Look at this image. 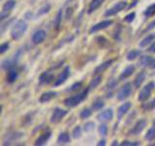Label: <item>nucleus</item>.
<instances>
[{
    "mask_svg": "<svg viewBox=\"0 0 155 146\" xmlns=\"http://www.w3.org/2000/svg\"><path fill=\"white\" fill-rule=\"evenodd\" d=\"M89 91H90L89 88H86L85 90L79 92V94L67 97V99H64V104L67 107H69V108H74V107L80 105L82 101H84L87 99Z\"/></svg>",
    "mask_w": 155,
    "mask_h": 146,
    "instance_id": "f257e3e1",
    "label": "nucleus"
},
{
    "mask_svg": "<svg viewBox=\"0 0 155 146\" xmlns=\"http://www.w3.org/2000/svg\"><path fill=\"white\" fill-rule=\"evenodd\" d=\"M28 28V26L25 21L23 19H18L13 24L12 29H11V37L13 40H19L24 34H25L26 30Z\"/></svg>",
    "mask_w": 155,
    "mask_h": 146,
    "instance_id": "f03ea898",
    "label": "nucleus"
},
{
    "mask_svg": "<svg viewBox=\"0 0 155 146\" xmlns=\"http://www.w3.org/2000/svg\"><path fill=\"white\" fill-rule=\"evenodd\" d=\"M22 49H18V50L12 56V57L10 58H6V60H4L2 62H1V67L2 69L4 70H9L11 69L13 67H17L18 62H19V60L21 58V56H22Z\"/></svg>",
    "mask_w": 155,
    "mask_h": 146,
    "instance_id": "7ed1b4c3",
    "label": "nucleus"
},
{
    "mask_svg": "<svg viewBox=\"0 0 155 146\" xmlns=\"http://www.w3.org/2000/svg\"><path fill=\"white\" fill-rule=\"evenodd\" d=\"M155 89V83L154 82H149L147 85H145L142 90H140V94L138 96V100L140 102H144L147 100L150 96H151L152 91Z\"/></svg>",
    "mask_w": 155,
    "mask_h": 146,
    "instance_id": "20e7f679",
    "label": "nucleus"
},
{
    "mask_svg": "<svg viewBox=\"0 0 155 146\" xmlns=\"http://www.w3.org/2000/svg\"><path fill=\"white\" fill-rule=\"evenodd\" d=\"M126 8H127V2H126V1H119L117 3H115L114 6H111L110 9L107 10V11L105 12V14H104V16L105 17L114 16V15L122 12L123 10H125Z\"/></svg>",
    "mask_w": 155,
    "mask_h": 146,
    "instance_id": "39448f33",
    "label": "nucleus"
},
{
    "mask_svg": "<svg viewBox=\"0 0 155 146\" xmlns=\"http://www.w3.org/2000/svg\"><path fill=\"white\" fill-rule=\"evenodd\" d=\"M15 6H16V0H8V1L4 3L2 11L0 13V21H1V23L4 22L6 19H8Z\"/></svg>",
    "mask_w": 155,
    "mask_h": 146,
    "instance_id": "423d86ee",
    "label": "nucleus"
},
{
    "mask_svg": "<svg viewBox=\"0 0 155 146\" xmlns=\"http://www.w3.org/2000/svg\"><path fill=\"white\" fill-rule=\"evenodd\" d=\"M23 136L24 133H22V131H11V133H8L4 136L3 145H11L14 142L22 138Z\"/></svg>",
    "mask_w": 155,
    "mask_h": 146,
    "instance_id": "0eeeda50",
    "label": "nucleus"
},
{
    "mask_svg": "<svg viewBox=\"0 0 155 146\" xmlns=\"http://www.w3.org/2000/svg\"><path fill=\"white\" fill-rule=\"evenodd\" d=\"M68 114V111L65 110V109H62L60 107H55L54 109H53L52 113H51V124H57L61 122L63 119L65 118V116Z\"/></svg>",
    "mask_w": 155,
    "mask_h": 146,
    "instance_id": "6e6552de",
    "label": "nucleus"
},
{
    "mask_svg": "<svg viewBox=\"0 0 155 146\" xmlns=\"http://www.w3.org/2000/svg\"><path fill=\"white\" fill-rule=\"evenodd\" d=\"M131 94H132V84L131 83H126V84H124V86H122L119 89L117 95H116V97H117L118 100L123 101L127 99L131 96Z\"/></svg>",
    "mask_w": 155,
    "mask_h": 146,
    "instance_id": "1a4fd4ad",
    "label": "nucleus"
},
{
    "mask_svg": "<svg viewBox=\"0 0 155 146\" xmlns=\"http://www.w3.org/2000/svg\"><path fill=\"white\" fill-rule=\"evenodd\" d=\"M70 72H71V69L69 66H66L64 69H63L60 73L59 75L57 76V78L54 80V83H53V86L54 87H58L62 84H64L66 82V80L69 78L70 76Z\"/></svg>",
    "mask_w": 155,
    "mask_h": 146,
    "instance_id": "9d476101",
    "label": "nucleus"
},
{
    "mask_svg": "<svg viewBox=\"0 0 155 146\" xmlns=\"http://www.w3.org/2000/svg\"><path fill=\"white\" fill-rule=\"evenodd\" d=\"M114 23V22L111 19H105V21H102L95 23L94 26H92L89 29V33H95V32H98L100 30H103V29L108 28L109 26H110L111 24Z\"/></svg>",
    "mask_w": 155,
    "mask_h": 146,
    "instance_id": "9b49d317",
    "label": "nucleus"
},
{
    "mask_svg": "<svg viewBox=\"0 0 155 146\" xmlns=\"http://www.w3.org/2000/svg\"><path fill=\"white\" fill-rule=\"evenodd\" d=\"M147 122L145 119H140L137 121V123L134 125V127L130 130L128 134L130 135H138L144 130V128L147 127Z\"/></svg>",
    "mask_w": 155,
    "mask_h": 146,
    "instance_id": "f8f14e48",
    "label": "nucleus"
},
{
    "mask_svg": "<svg viewBox=\"0 0 155 146\" xmlns=\"http://www.w3.org/2000/svg\"><path fill=\"white\" fill-rule=\"evenodd\" d=\"M47 38V32L44 29H38L32 35V42L35 45H39V44L43 43Z\"/></svg>",
    "mask_w": 155,
    "mask_h": 146,
    "instance_id": "ddd939ff",
    "label": "nucleus"
},
{
    "mask_svg": "<svg viewBox=\"0 0 155 146\" xmlns=\"http://www.w3.org/2000/svg\"><path fill=\"white\" fill-rule=\"evenodd\" d=\"M51 137V130H48L38 136L35 140V142H34V144H35L36 146H43V145L47 144V142L50 140Z\"/></svg>",
    "mask_w": 155,
    "mask_h": 146,
    "instance_id": "4468645a",
    "label": "nucleus"
},
{
    "mask_svg": "<svg viewBox=\"0 0 155 146\" xmlns=\"http://www.w3.org/2000/svg\"><path fill=\"white\" fill-rule=\"evenodd\" d=\"M54 80V74L51 71H45L39 77V83L41 85H48Z\"/></svg>",
    "mask_w": 155,
    "mask_h": 146,
    "instance_id": "2eb2a0df",
    "label": "nucleus"
},
{
    "mask_svg": "<svg viewBox=\"0 0 155 146\" xmlns=\"http://www.w3.org/2000/svg\"><path fill=\"white\" fill-rule=\"evenodd\" d=\"M114 118V110L111 108L106 109L104 111H102L101 113H99L97 115V119L102 122H108V121H111Z\"/></svg>",
    "mask_w": 155,
    "mask_h": 146,
    "instance_id": "dca6fc26",
    "label": "nucleus"
},
{
    "mask_svg": "<svg viewBox=\"0 0 155 146\" xmlns=\"http://www.w3.org/2000/svg\"><path fill=\"white\" fill-rule=\"evenodd\" d=\"M57 95H58V92H54V91L45 92L41 95L40 99H39V101H40L41 103H47V102L52 100L53 99H55V97L57 96Z\"/></svg>",
    "mask_w": 155,
    "mask_h": 146,
    "instance_id": "f3484780",
    "label": "nucleus"
},
{
    "mask_svg": "<svg viewBox=\"0 0 155 146\" xmlns=\"http://www.w3.org/2000/svg\"><path fill=\"white\" fill-rule=\"evenodd\" d=\"M18 75H19V70L17 67H13L11 69H9L8 73H7V77H6L7 83H9V84H13V83H15L18 80Z\"/></svg>",
    "mask_w": 155,
    "mask_h": 146,
    "instance_id": "a211bd4d",
    "label": "nucleus"
},
{
    "mask_svg": "<svg viewBox=\"0 0 155 146\" xmlns=\"http://www.w3.org/2000/svg\"><path fill=\"white\" fill-rule=\"evenodd\" d=\"M114 58H110V60L106 61L103 63H101L100 65H98L94 69V74L95 75H98V74H101V73H103L104 71H106L107 69H108L109 67L111 66V64L114 63Z\"/></svg>",
    "mask_w": 155,
    "mask_h": 146,
    "instance_id": "6ab92c4d",
    "label": "nucleus"
},
{
    "mask_svg": "<svg viewBox=\"0 0 155 146\" xmlns=\"http://www.w3.org/2000/svg\"><path fill=\"white\" fill-rule=\"evenodd\" d=\"M51 5L50 3H45L42 7H40L38 9V11L35 14L33 13V19L40 18V17L44 16V15L48 14V12L51 11Z\"/></svg>",
    "mask_w": 155,
    "mask_h": 146,
    "instance_id": "aec40b11",
    "label": "nucleus"
},
{
    "mask_svg": "<svg viewBox=\"0 0 155 146\" xmlns=\"http://www.w3.org/2000/svg\"><path fill=\"white\" fill-rule=\"evenodd\" d=\"M131 107H132V103L131 102H125V103L121 104L117 109V119L118 120L122 119L124 115L130 110Z\"/></svg>",
    "mask_w": 155,
    "mask_h": 146,
    "instance_id": "412c9836",
    "label": "nucleus"
},
{
    "mask_svg": "<svg viewBox=\"0 0 155 146\" xmlns=\"http://www.w3.org/2000/svg\"><path fill=\"white\" fill-rule=\"evenodd\" d=\"M134 72H135V66L133 64L127 66L122 72H121V74L119 75V80L127 79V78H129L130 76H132V74Z\"/></svg>",
    "mask_w": 155,
    "mask_h": 146,
    "instance_id": "4be33fe9",
    "label": "nucleus"
},
{
    "mask_svg": "<svg viewBox=\"0 0 155 146\" xmlns=\"http://www.w3.org/2000/svg\"><path fill=\"white\" fill-rule=\"evenodd\" d=\"M145 77H147V74H145L144 71H140V73H138L134 80V86L136 89H139V88L143 85V83L145 80Z\"/></svg>",
    "mask_w": 155,
    "mask_h": 146,
    "instance_id": "5701e85b",
    "label": "nucleus"
},
{
    "mask_svg": "<svg viewBox=\"0 0 155 146\" xmlns=\"http://www.w3.org/2000/svg\"><path fill=\"white\" fill-rule=\"evenodd\" d=\"M71 142V137H70V134L66 133V131H63L57 137V144H68Z\"/></svg>",
    "mask_w": 155,
    "mask_h": 146,
    "instance_id": "b1692460",
    "label": "nucleus"
},
{
    "mask_svg": "<svg viewBox=\"0 0 155 146\" xmlns=\"http://www.w3.org/2000/svg\"><path fill=\"white\" fill-rule=\"evenodd\" d=\"M62 15H63V9L61 8L59 11L57 12L56 16L54 18V21H53V28L55 30H59L60 26H61V23H62Z\"/></svg>",
    "mask_w": 155,
    "mask_h": 146,
    "instance_id": "393cba45",
    "label": "nucleus"
},
{
    "mask_svg": "<svg viewBox=\"0 0 155 146\" xmlns=\"http://www.w3.org/2000/svg\"><path fill=\"white\" fill-rule=\"evenodd\" d=\"M152 60H153V58L150 56H140L138 64L140 67H149Z\"/></svg>",
    "mask_w": 155,
    "mask_h": 146,
    "instance_id": "a878e982",
    "label": "nucleus"
},
{
    "mask_svg": "<svg viewBox=\"0 0 155 146\" xmlns=\"http://www.w3.org/2000/svg\"><path fill=\"white\" fill-rule=\"evenodd\" d=\"M105 0H91V2L89 4L88 7V14H92L98 9L102 4L104 3Z\"/></svg>",
    "mask_w": 155,
    "mask_h": 146,
    "instance_id": "bb28decb",
    "label": "nucleus"
},
{
    "mask_svg": "<svg viewBox=\"0 0 155 146\" xmlns=\"http://www.w3.org/2000/svg\"><path fill=\"white\" fill-rule=\"evenodd\" d=\"M155 40V34H149V35L145 36L142 41L140 42V48H143V47H147L149 44H151L153 41Z\"/></svg>",
    "mask_w": 155,
    "mask_h": 146,
    "instance_id": "cd10ccee",
    "label": "nucleus"
},
{
    "mask_svg": "<svg viewBox=\"0 0 155 146\" xmlns=\"http://www.w3.org/2000/svg\"><path fill=\"white\" fill-rule=\"evenodd\" d=\"M142 56V51L140 50H131L128 52V54L126 55V58H127L128 61H135L136 58Z\"/></svg>",
    "mask_w": 155,
    "mask_h": 146,
    "instance_id": "c85d7f7f",
    "label": "nucleus"
},
{
    "mask_svg": "<svg viewBox=\"0 0 155 146\" xmlns=\"http://www.w3.org/2000/svg\"><path fill=\"white\" fill-rule=\"evenodd\" d=\"M116 86H117V82H116L115 79H110L108 83H107V85H106V91H108V96H109L110 95V97L111 96L110 95L113 94V91L114 90V88H116Z\"/></svg>",
    "mask_w": 155,
    "mask_h": 146,
    "instance_id": "c756f323",
    "label": "nucleus"
},
{
    "mask_svg": "<svg viewBox=\"0 0 155 146\" xmlns=\"http://www.w3.org/2000/svg\"><path fill=\"white\" fill-rule=\"evenodd\" d=\"M104 106H105L104 100L101 99H97L93 101V103H92L91 109L93 111H98V110H101L102 108H104Z\"/></svg>",
    "mask_w": 155,
    "mask_h": 146,
    "instance_id": "7c9ffc66",
    "label": "nucleus"
},
{
    "mask_svg": "<svg viewBox=\"0 0 155 146\" xmlns=\"http://www.w3.org/2000/svg\"><path fill=\"white\" fill-rule=\"evenodd\" d=\"M102 82V76L101 75H97L96 77H94L93 79H92L89 83V86L88 88L90 90L92 89H96L97 87L100 85V83Z\"/></svg>",
    "mask_w": 155,
    "mask_h": 146,
    "instance_id": "2f4dec72",
    "label": "nucleus"
},
{
    "mask_svg": "<svg viewBox=\"0 0 155 146\" xmlns=\"http://www.w3.org/2000/svg\"><path fill=\"white\" fill-rule=\"evenodd\" d=\"M154 15H155V3L149 5L143 12V16L145 18H151L154 16Z\"/></svg>",
    "mask_w": 155,
    "mask_h": 146,
    "instance_id": "473e14b6",
    "label": "nucleus"
},
{
    "mask_svg": "<svg viewBox=\"0 0 155 146\" xmlns=\"http://www.w3.org/2000/svg\"><path fill=\"white\" fill-rule=\"evenodd\" d=\"M35 113H36V112H30V113L26 114L22 118V124L25 125V126L30 125L33 122V118H34V115H35Z\"/></svg>",
    "mask_w": 155,
    "mask_h": 146,
    "instance_id": "72a5a7b5",
    "label": "nucleus"
},
{
    "mask_svg": "<svg viewBox=\"0 0 155 146\" xmlns=\"http://www.w3.org/2000/svg\"><path fill=\"white\" fill-rule=\"evenodd\" d=\"M144 138L148 141H152L155 139V126H153L152 128H150L147 130V133L144 135Z\"/></svg>",
    "mask_w": 155,
    "mask_h": 146,
    "instance_id": "f704fd0d",
    "label": "nucleus"
},
{
    "mask_svg": "<svg viewBox=\"0 0 155 146\" xmlns=\"http://www.w3.org/2000/svg\"><path fill=\"white\" fill-rule=\"evenodd\" d=\"M96 42L97 44L101 47V48H105L108 46V44H109V41H108V39L105 38L104 36H98V37H96Z\"/></svg>",
    "mask_w": 155,
    "mask_h": 146,
    "instance_id": "c9c22d12",
    "label": "nucleus"
},
{
    "mask_svg": "<svg viewBox=\"0 0 155 146\" xmlns=\"http://www.w3.org/2000/svg\"><path fill=\"white\" fill-rule=\"evenodd\" d=\"M81 87H82V82H81V81L76 82V83H74V84H73L71 87H69L68 89H66V92H76V91H78V90H80Z\"/></svg>",
    "mask_w": 155,
    "mask_h": 146,
    "instance_id": "e433bc0d",
    "label": "nucleus"
},
{
    "mask_svg": "<svg viewBox=\"0 0 155 146\" xmlns=\"http://www.w3.org/2000/svg\"><path fill=\"white\" fill-rule=\"evenodd\" d=\"M92 110L91 108H84V109H82L81 111V113H80V117H81V119H87V118H89V117L91 116L92 114Z\"/></svg>",
    "mask_w": 155,
    "mask_h": 146,
    "instance_id": "4c0bfd02",
    "label": "nucleus"
},
{
    "mask_svg": "<svg viewBox=\"0 0 155 146\" xmlns=\"http://www.w3.org/2000/svg\"><path fill=\"white\" fill-rule=\"evenodd\" d=\"M155 108V99H152L151 101L147 102V103H143V109L144 111H150Z\"/></svg>",
    "mask_w": 155,
    "mask_h": 146,
    "instance_id": "58836bf2",
    "label": "nucleus"
},
{
    "mask_svg": "<svg viewBox=\"0 0 155 146\" xmlns=\"http://www.w3.org/2000/svg\"><path fill=\"white\" fill-rule=\"evenodd\" d=\"M81 133H82V130L80 126H77L76 128L73 130L72 131V135H73V137H74L75 139H78V138H80L81 136Z\"/></svg>",
    "mask_w": 155,
    "mask_h": 146,
    "instance_id": "ea45409f",
    "label": "nucleus"
},
{
    "mask_svg": "<svg viewBox=\"0 0 155 146\" xmlns=\"http://www.w3.org/2000/svg\"><path fill=\"white\" fill-rule=\"evenodd\" d=\"M95 128V123L94 122H86L84 126V130L85 133H89V131L93 130Z\"/></svg>",
    "mask_w": 155,
    "mask_h": 146,
    "instance_id": "a19ab883",
    "label": "nucleus"
},
{
    "mask_svg": "<svg viewBox=\"0 0 155 146\" xmlns=\"http://www.w3.org/2000/svg\"><path fill=\"white\" fill-rule=\"evenodd\" d=\"M98 131H99V134L101 135H107L108 134V131H109V129H108V126H107L106 124H101L99 126V128H98Z\"/></svg>",
    "mask_w": 155,
    "mask_h": 146,
    "instance_id": "79ce46f5",
    "label": "nucleus"
},
{
    "mask_svg": "<svg viewBox=\"0 0 155 146\" xmlns=\"http://www.w3.org/2000/svg\"><path fill=\"white\" fill-rule=\"evenodd\" d=\"M121 146H139L140 143L139 141H128V140H124L120 143Z\"/></svg>",
    "mask_w": 155,
    "mask_h": 146,
    "instance_id": "37998d69",
    "label": "nucleus"
},
{
    "mask_svg": "<svg viewBox=\"0 0 155 146\" xmlns=\"http://www.w3.org/2000/svg\"><path fill=\"white\" fill-rule=\"evenodd\" d=\"M10 48V43L9 42H5V43H2L1 45H0V54L3 55V54L6 53Z\"/></svg>",
    "mask_w": 155,
    "mask_h": 146,
    "instance_id": "c03bdc74",
    "label": "nucleus"
},
{
    "mask_svg": "<svg viewBox=\"0 0 155 146\" xmlns=\"http://www.w3.org/2000/svg\"><path fill=\"white\" fill-rule=\"evenodd\" d=\"M135 18H136V13H135V12H132V13L128 14L127 16H126V17L124 18V22L130 23H132V22L134 21Z\"/></svg>",
    "mask_w": 155,
    "mask_h": 146,
    "instance_id": "a18cd8bd",
    "label": "nucleus"
},
{
    "mask_svg": "<svg viewBox=\"0 0 155 146\" xmlns=\"http://www.w3.org/2000/svg\"><path fill=\"white\" fill-rule=\"evenodd\" d=\"M74 38H75V37L73 36V35H72V36H68V37H67L66 39H64V41H66V42H68V43H69V42H72L73 40H74ZM64 43H65V42H61V43L59 44V45H58V47H60V46H63V45H64Z\"/></svg>",
    "mask_w": 155,
    "mask_h": 146,
    "instance_id": "49530a36",
    "label": "nucleus"
},
{
    "mask_svg": "<svg viewBox=\"0 0 155 146\" xmlns=\"http://www.w3.org/2000/svg\"><path fill=\"white\" fill-rule=\"evenodd\" d=\"M153 28H155V19L148 24V26L145 28V31H149V30H151V29H153Z\"/></svg>",
    "mask_w": 155,
    "mask_h": 146,
    "instance_id": "de8ad7c7",
    "label": "nucleus"
},
{
    "mask_svg": "<svg viewBox=\"0 0 155 146\" xmlns=\"http://www.w3.org/2000/svg\"><path fill=\"white\" fill-rule=\"evenodd\" d=\"M72 12H73V9L72 8H70V7H68L67 8V11H66V19H69V15L71 16V14H72Z\"/></svg>",
    "mask_w": 155,
    "mask_h": 146,
    "instance_id": "09e8293b",
    "label": "nucleus"
},
{
    "mask_svg": "<svg viewBox=\"0 0 155 146\" xmlns=\"http://www.w3.org/2000/svg\"><path fill=\"white\" fill-rule=\"evenodd\" d=\"M138 1H139V0H134V1H133V3H132V4H130L129 6H127V9H128V10H130V9L134 8V7L136 6V5L138 4Z\"/></svg>",
    "mask_w": 155,
    "mask_h": 146,
    "instance_id": "8fccbe9b",
    "label": "nucleus"
},
{
    "mask_svg": "<svg viewBox=\"0 0 155 146\" xmlns=\"http://www.w3.org/2000/svg\"><path fill=\"white\" fill-rule=\"evenodd\" d=\"M148 51L150 52V53H154L155 54V42L152 44L151 46L149 47V49H148Z\"/></svg>",
    "mask_w": 155,
    "mask_h": 146,
    "instance_id": "3c124183",
    "label": "nucleus"
},
{
    "mask_svg": "<svg viewBox=\"0 0 155 146\" xmlns=\"http://www.w3.org/2000/svg\"><path fill=\"white\" fill-rule=\"evenodd\" d=\"M97 145L98 146H105L106 145V140L105 139H101L98 143H97Z\"/></svg>",
    "mask_w": 155,
    "mask_h": 146,
    "instance_id": "603ef678",
    "label": "nucleus"
},
{
    "mask_svg": "<svg viewBox=\"0 0 155 146\" xmlns=\"http://www.w3.org/2000/svg\"><path fill=\"white\" fill-rule=\"evenodd\" d=\"M149 68L150 69H155V58H153L151 63H150V65H149Z\"/></svg>",
    "mask_w": 155,
    "mask_h": 146,
    "instance_id": "864d4df0",
    "label": "nucleus"
},
{
    "mask_svg": "<svg viewBox=\"0 0 155 146\" xmlns=\"http://www.w3.org/2000/svg\"><path fill=\"white\" fill-rule=\"evenodd\" d=\"M111 145H113V146H114V145H118V143H117V140H114V141H113V143H111Z\"/></svg>",
    "mask_w": 155,
    "mask_h": 146,
    "instance_id": "5fc2aeb1",
    "label": "nucleus"
},
{
    "mask_svg": "<svg viewBox=\"0 0 155 146\" xmlns=\"http://www.w3.org/2000/svg\"><path fill=\"white\" fill-rule=\"evenodd\" d=\"M153 126H155V121L153 122Z\"/></svg>",
    "mask_w": 155,
    "mask_h": 146,
    "instance_id": "6e6d98bb",
    "label": "nucleus"
},
{
    "mask_svg": "<svg viewBox=\"0 0 155 146\" xmlns=\"http://www.w3.org/2000/svg\"><path fill=\"white\" fill-rule=\"evenodd\" d=\"M153 145H155V143H154V144H153Z\"/></svg>",
    "mask_w": 155,
    "mask_h": 146,
    "instance_id": "4d7b16f0",
    "label": "nucleus"
}]
</instances>
